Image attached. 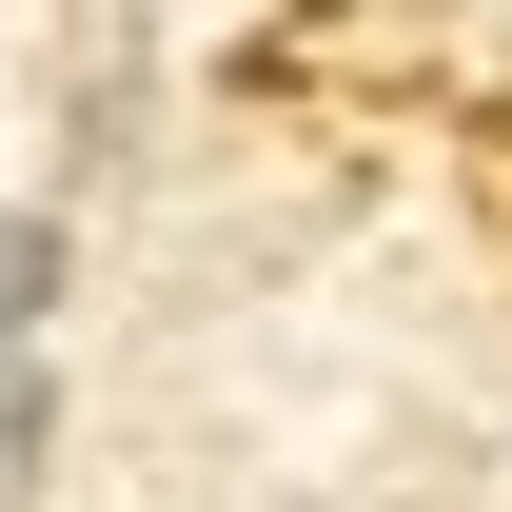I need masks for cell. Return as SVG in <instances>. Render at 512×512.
<instances>
[{
  "label": "cell",
  "instance_id": "cell-1",
  "mask_svg": "<svg viewBox=\"0 0 512 512\" xmlns=\"http://www.w3.org/2000/svg\"><path fill=\"white\" fill-rule=\"evenodd\" d=\"M40 296H60V237L0 217V434H40Z\"/></svg>",
  "mask_w": 512,
  "mask_h": 512
}]
</instances>
